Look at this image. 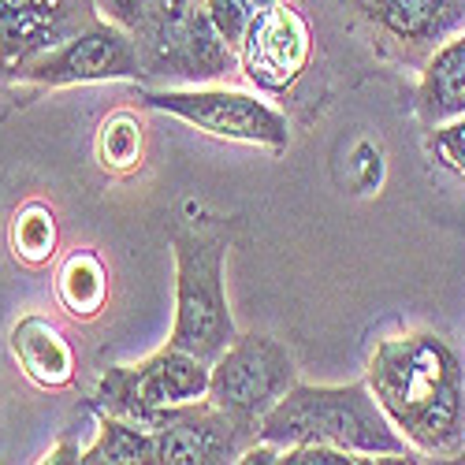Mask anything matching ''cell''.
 Masks as SVG:
<instances>
[{
  "instance_id": "cell-3",
  "label": "cell",
  "mask_w": 465,
  "mask_h": 465,
  "mask_svg": "<svg viewBox=\"0 0 465 465\" xmlns=\"http://www.w3.org/2000/svg\"><path fill=\"white\" fill-rule=\"evenodd\" d=\"M172 253H175V324L168 342L213 365L239 335L223 291L227 242L223 235H213V231L179 227L172 235Z\"/></svg>"
},
{
  "instance_id": "cell-14",
  "label": "cell",
  "mask_w": 465,
  "mask_h": 465,
  "mask_svg": "<svg viewBox=\"0 0 465 465\" xmlns=\"http://www.w3.org/2000/svg\"><path fill=\"white\" fill-rule=\"evenodd\" d=\"M12 354L37 387H67L74 380V351L64 331L45 317H23L12 328Z\"/></svg>"
},
{
  "instance_id": "cell-6",
  "label": "cell",
  "mask_w": 465,
  "mask_h": 465,
  "mask_svg": "<svg viewBox=\"0 0 465 465\" xmlns=\"http://www.w3.org/2000/svg\"><path fill=\"white\" fill-rule=\"evenodd\" d=\"M209 391V361L193 358L179 346H161L138 365H112L94 387L90 406L97 413L131 417L149 424L161 410L205 399Z\"/></svg>"
},
{
  "instance_id": "cell-18",
  "label": "cell",
  "mask_w": 465,
  "mask_h": 465,
  "mask_svg": "<svg viewBox=\"0 0 465 465\" xmlns=\"http://www.w3.org/2000/svg\"><path fill=\"white\" fill-rule=\"evenodd\" d=\"M142 157V127L131 112H115L101 124L97 134V161L108 172H127Z\"/></svg>"
},
{
  "instance_id": "cell-23",
  "label": "cell",
  "mask_w": 465,
  "mask_h": 465,
  "mask_svg": "<svg viewBox=\"0 0 465 465\" xmlns=\"http://www.w3.org/2000/svg\"><path fill=\"white\" fill-rule=\"evenodd\" d=\"M79 458H83V450H79V447L60 443L56 450H49V458H45V461H79Z\"/></svg>"
},
{
  "instance_id": "cell-22",
  "label": "cell",
  "mask_w": 465,
  "mask_h": 465,
  "mask_svg": "<svg viewBox=\"0 0 465 465\" xmlns=\"http://www.w3.org/2000/svg\"><path fill=\"white\" fill-rule=\"evenodd\" d=\"M90 5H94L104 19L120 23V26H127V30H134V26L142 23V15L149 12L153 0H90Z\"/></svg>"
},
{
  "instance_id": "cell-21",
  "label": "cell",
  "mask_w": 465,
  "mask_h": 465,
  "mask_svg": "<svg viewBox=\"0 0 465 465\" xmlns=\"http://www.w3.org/2000/svg\"><path fill=\"white\" fill-rule=\"evenodd\" d=\"M358 461H369V458L342 447H328V443H294V447H280L276 465H358Z\"/></svg>"
},
{
  "instance_id": "cell-16",
  "label": "cell",
  "mask_w": 465,
  "mask_h": 465,
  "mask_svg": "<svg viewBox=\"0 0 465 465\" xmlns=\"http://www.w3.org/2000/svg\"><path fill=\"white\" fill-rule=\"evenodd\" d=\"M153 458V429L131 417L101 413L97 440L83 450V465H145Z\"/></svg>"
},
{
  "instance_id": "cell-1",
  "label": "cell",
  "mask_w": 465,
  "mask_h": 465,
  "mask_svg": "<svg viewBox=\"0 0 465 465\" xmlns=\"http://www.w3.org/2000/svg\"><path fill=\"white\" fill-rule=\"evenodd\" d=\"M365 383L417 454H465V361L432 331L376 339Z\"/></svg>"
},
{
  "instance_id": "cell-9",
  "label": "cell",
  "mask_w": 465,
  "mask_h": 465,
  "mask_svg": "<svg viewBox=\"0 0 465 465\" xmlns=\"http://www.w3.org/2000/svg\"><path fill=\"white\" fill-rule=\"evenodd\" d=\"M149 429H153V458H149L153 465H223V461H239L246 447L257 443L209 399L168 406L149 420Z\"/></svg>"
},
{
  "instance_id": "cell-4",
  "label": "cell",
  "mask_w": 465,
  "mask_h": 465,
  "mask_svg": "<svg viewBox=\"0 0 465 465\" xmlns=\"http://www.w3.org/2000/svg\"><path fill=\"white\" fill-rule=\"evenodd\" d=\"M131 34L142 53V74L153 79L209 83L239 64L235 45H227L202 0H153Z\"/></svg>"
},
{
  "instance_id": "cell-8",
  "label": "cell",
  "mask_w": 465,
  "mask_h": 465,
  "mask_svg": "<svg viewBox=\"0 0 465 465\" xmlns=\"http://www.w3.org/2000/svg\"><path fill=\"white\" fill-rule=\"evenodd\" d=\"M142 74V53L134 34L112 19H90L83 30L64 37L26 64L19 79L37 86H83V83H124Z\"/></svg>"
},
{
  "instance_id": "cell-17",
  "label": "cell",
  "mask_w": 465,
  "mask_h": 465,
  "mask_svg": "<svg viewBox=\"0 0 465 465\" xmlns=\"http://www.w3.org/2000/svg\"><path fill=\"white\" fill-rule=\"evenodd\" d=\"M12 253L37 268L56 253V216L42 202H26L12 220Z\"/></svg>"
},
{
  "instance_id": "cell-15",
  "label": "cell",
  "mask_w": 465,
  "mask_h": 465,
  "mask_svg": "<svg viewBox=\"0 0 465 465\" xmlns=\"http://www.w3.org/2000/svg\"><path fill=\"white\" fill-rule=\"evenodd\" d=\"M56 298L71 317H97L108 298V268L101 264V257L94 250H79L71 253L60 272H56Z\"/></svg>"
},
{
  "instance_id": "cell-13",
  "label": "cell",
  "mask_w": 465,
  "mask_h": 465,
  "mask_svg": "<svg viewBox=\"0 0 465 465\" xmlns=\"http://www.w3.org/2000/svg\"><path fill=\"white\" fill-rule=\"evenodd\" d=\"M417 112L424 124H443L465 115V30L429 53L417 83Z\"/></svg>"
},
{
  "instance_id": "cell-10",
  "label": "cell",
  "mask_w": 465,
  "mask_h": 465,
  "mask_svg": "<svg viewBox=\"0 0 465 465\" xmlns=\"http://www.w3.org/2000/svg\"><path fill=\"white\" fill-rule=\"evenodd\" d=\"M313 56V37L294 5L280 0L276 8L257 12L239 42V71L268 94L291 90Z\"/></svg>"
},
{
  "instance_id": "cell-12",
  "label": "cell",
  "mask_w": 465,
  "mask_h": 465,
  "mask_svg": "<svg viewBox=\"0 0 465 465\" xmlns=\"http://www.w3.org/2000/svg\"><path fill=\"white\" fill-rule=\"evenodd\" d=\"M74 30L67 0H0V79H19L30 60Z\"/></svg>"
},
{
  "instance_id": "cell-20",
  "label": "cell",
  "mask_w": 465,
  "mask_h": 465,
  "mask_svg": "<svg viewBox=\"0 0 465 465\" xmlns=\"http://www.w3.org/2000/svg\"><path fill=\"white\" fill-rule=\"evenodd\" d=\"M205 5V12H209V19L216 23V30L227 37V45H235V53H239V42H242V34H246V26L253 23V8H250V0H202Z\"/></svg>"
},
{
  "instance_id": "cell-7",
  "label": "cell",
  "mask_w": 465,
  "mask_h": 465,
  "mask_svg": "<svg viewBox=\"0 0 465 465\" xmlns=\"http://www.w3.org/2000/svg\"><path fill=\"white\" fill-rule=\"evenodd\" d=\"M145 108L168 112L175 120L198 127L213 138L227 142H246L264 145L272 153H283L291 145V124L280 108L261 101L246 90H227V86H186V90H145Z\"/></svg>"
},
{
  "instance_id": "cell-5",
  "label": "cell",
  "mask_w": 465,
  "mask_h": 465,
  "mask_svg": "<svg viewBox=\"0 0 465 465\" xmlns=\"http://www.w3.org/2000/svg\"><path fill=\"white\" fill-rule=\"evenodd\" d=\"M298 383L291 351L272 335H235V342L209 365L205 399L257 440L261 417Z\"/></svg>"
},
{
  "instance_id": "cell-24",
  "label": "cell",
  "mask_w": 465,
  "mask_h": 465,
  "mask_svg": "<svg viewBox=\"0 0 465 465\" xmlns=\"http://www.w3.org/2000/svg\"><path fill=\"white\" fill-rule=\"evenodd\" d=\"M276 5H280V0H250L253 12H268V8H276Z\"/></svg>"
},
{
  "instance_id": "cell-19",
  "label": "cell",
  "mask_w": 465,
  "mask_h": 465,
  "mask_svg": "<svg viewBox=\"0 0 465 465\" xmlns=\"http://www.w3.org/2000/svg\"><path fill=\"white\" fill-rule=\"evenodd\" d=\"M429 153L432 161L454 175H465V115L429 127Z\"/></svg>"
},
{
  "instance_id": "cell-11",
  "label": "cell",
  "mask_w": 465,
  "mask_h": 465,
  "mask_svg": "<svg viewBox=\"0 0 465 465\" xmlns=\"http://www.w3.org/2000/svg\"><path fill=\"white\" fill-rule=\"evenodd\" d=\"M351 8L413 56L436 53L465 30V0H351Z\"/></svg>"
},
{
  "instance_id": "cell-2",
  "label": "cell",
  "mask_w": 465,
  "mask_h": 465,
  "mask_svg": "<svg viewBox=\"0 0 465 465\" xmlns=\"http://www.w3.org/2000/svg\"><path fill=\"white\" fill-rule=\"evenodd\" d=\"M257 440L294 447V443H328L354 450L369 461L402 458L417 461L410 440L383 413L369 383H342V387H317L294 383L291 391L268 410L257 424Z\"/></svg>"
}]
</instances>
